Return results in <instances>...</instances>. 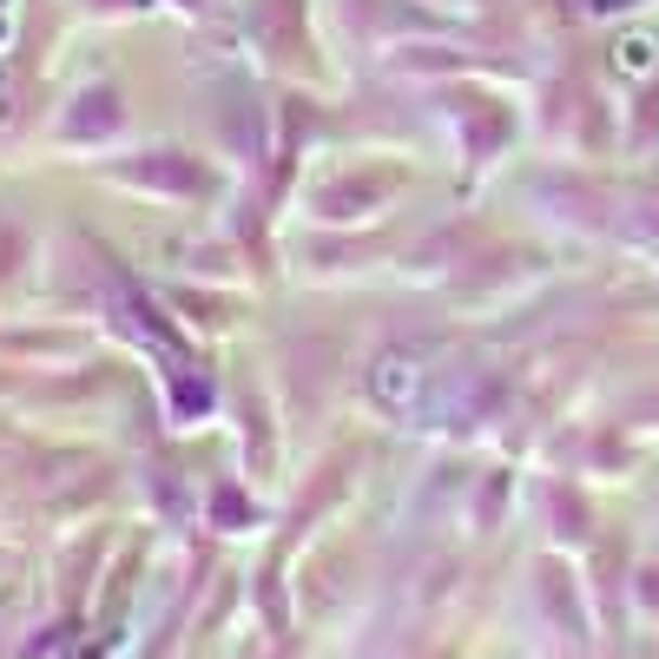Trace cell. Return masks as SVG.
Returning a JSON list of instances; mask_svg holds the SVG:
<instances>
[{
    "label": "cell",
    "mask_w": 659,
    "mask_h": 659,
    "mask_svg": "<svg viewBox=\"0 0 659 659\" xmlns=\"http://www.w3.org/2000/svg\"><path fill=\"white\" fill-rule=\"evenodd\" d=\"M376 396H383V402H409V396H416V363L383 357V363H376Z\"/></svg>",
    "instance_id": "obj_1"
}]
</instances>
